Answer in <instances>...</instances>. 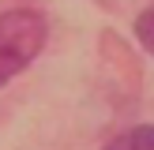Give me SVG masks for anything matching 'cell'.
Listing matches in <instances>:
<instances>
[{
  "label": "cell",
  "mask_w": 154,
  "mask_h": 150,
  "mask_svg": "<svg viewBox=\"0 0 154 150\" xmlns=\"http://www.w3.org/2000/svg\"><path fill=\"white\" fill-rule=\"evenodd\" d=\"M105 150H154V128H132V131L117 135Z\"/></svg>",
  "instance_id": "obj_2"
},
{
  "label": "cell",
  "mask_w": 154,
  "mask_h": 150,
  "mask_svg": "<svg viewBox=\"0 0 154 150\" xmlns=\"http://www.w3.org/2000/svg\"><path fill=\"white\" fill-rule=\"evenodd\" d=\"M135 38H139L143 49L154 52V8H150V11H143L139 19H135Z\"/></svg>",
  "instance_id": "obj_3"
},
{
  "label": "cell",
  "mask_w": 154,
  "mask_h": 150,
  "mask_svg": "<svg viewBox=\"0 0 154 150\" xmlns=\"http://www.w3.org/2000/svg\"><path fill=\"white\" fill-rule=\"evenodd\" d=\"M45 45V19L38 11H4L0 15V86L23 71Z\"/></svg>",
  "instance_id": "obj_1"
}]
</instances>
